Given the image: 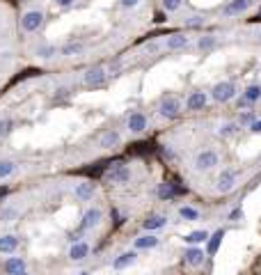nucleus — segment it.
Segmentation results:
<instances>
[{"label":"nucleus","mask_w":261,"mask_h":275,"mask_svg":"<svg viewBox=\"0 0 261 275\" xmlns=\"http://www.w3.org/2000/svg\"><path fill=\"white\" fill-rule=\"evenodd\" d=\"M128 179H131V170H128L121 161H115V163L108 165V170H106V182L108 183L121 186V183H126Z\"/></svg>","instance_id":"f257e3e1"},{"label":"nucleus","mask_w":261,"mask_h":275,"mask_svg":"<svg viewBox=\"0 0 261 275\" xmlns=\"http://www.w3.org/2000/svg\"><path fill=\"white\" fill-rule=\"evenodd\" d=\"M218 163H220V156L215 154L213 149H204V152H200V154L195 156V168L200 170V172L213 170Z\"/></svg>","instance_id":"f03ea898"},{"label":"nucleus","mask_w":261,"mask_h":275,"mask_svg":"<svg viewBox=\"0 0 261 275\" xmlns=\"http://www.w3.org/2000/svg\"><path fill=\"white\" fill-rule=\"evenodd\" d=\"M211 96H213L215 101H220V103H225V101H232L236 96V85L229 81H222V83H215L213 90H211Z\"/></svg>","instance_id":"7ed1b4c3"},{"label":"nucleus","mask_w":261,"mask_h":275,"mask_svg":"<svg viewBox=\"0 0 261 275\" xmlns=\"http://www.w3.org/2000/svg\"><path fill=\"white\" fill-rule=\"evenodd\" d=\"M236 182H238V172L236 170H222V175L215 182V190L218 193H232L236 188Z\"/></svg>","instance_id":"20e7f679"},{"label":"nucleus","mask_w":261,"mask_h":275,"mask_svg":"<svg viewBox=\"0 0 261 275\" xmlns=\"http://www.w3.org/2000/svg\"><path fill=\"white\" fill-rule=\"evenodd\" d=\"M183 106H181V101L176 96H168V99H163V103L158 106V113L161 117H168V120H174V117H179Z\"/></svg>","instance_id":"39448f33"},{"label":"nucleus","mask_w":261,"mask_h":275,"mask_svg":"<svg viewBox=\"0 0 261 275\" xmlns=\"http://www.w3.org/2000/svg\"><path fill=\"white\" fill-rule=\"evenodd\" d=\"M106 69L103 67H92L87 69L85 76H83V81H85V85H89V88H99V85H103L106 83Z\"/></svg>","instance_id":"423d86ee"},{"label":"nucleus","mask_w":261,"mask_h":275,"mask_svg":"<svg viewBox=\"0 0 261 275\" xmlns=\"http://www.w3.org/2000/svg\"><path fill=\"white\" fill-rule=\"evenodd\" d=\"M41 23H44V14L41 12H28V14H23V19H21V28H23L26 32L39 30Z\"/></svg>","instance_id":"0eeeda50"},{"label":"nucleus","mask_w":261,"mask_h":275,"mask_svg":"<svg viewBox=\"0 0 261 275\" xmlns=\"http://www.w3.org/2000/svg\"><path fill=\"white\" fill-rule=\"evenodd\" d=\"M126 126L131 133H142V131L147 128V117L142 113H131L126 120Z\"/></svg>","instance_id":"6e6552de"},{"label":"nucleus","mask_w":261,"mask_h":275,"mask_svg":"<svg viewBox=\"0 0 261 275\" xmlns=\"http://www.w3.org/2000/svg\"><path fill=\"white\" fill-rule=\"evenodd\" d=\"M87 255H89V243L85 241H76L69 248V259L71 262H83V259H87Z\"/></svg>","instance_id":"1a4fd4ad"},{"label":"nucleus","mask_w":261,"mask_h":275,"mask_svg":"<svg viewBox=\"0 0 261 275\" xmlns=\"http://www.w3.org/2000/svg\"><path fill=\"white\" fill-rule=\"evenodd\" d=\"M103 214H101V209H87L85 215H83V222H81V229H94L96 225L101 222Z\"/></svg>","instance_id":"9d476101"},{"label":"nucleus","mask_w":261,"mask_h":275,"mask_svg":"<svg viewBox=\"0 0 261 275\" xmlns=\"http://www.w3.org/2000/svg\"><path fill=\"white\" fill-rule=\"evenodd\" d=\"M135 262H138V255L128 250V252H121L119 257H115V259H113V269L115 271H124V269H128V266H133Z\"/></svg>","instance_id":"9b49d317"},{"label":"nucleus","mask_w":261,"mask_h":275,"mask_svg":"<svg viewBox=\"0 0 261 275\" xmlns=\"http://www.w3.org/2000/svg\"><path fill=\"white\" fill-rule=\"evenodd\" d=\"M183 264H186V266H193V269L202 266V264H204V250H200V248H188L186 255H183Z\"/></svg>","instance_id":"f8f14e48"},{"label":"nucleus","mask_w":261,"mask_h":275,"mask_svg":"<svg viewBox=\"0 0 261 275\" xmlns=\"http://www.w3.org/2000/svg\"><path fill=\"white\" fill-rule=\"evenodd\" d=\"M2 269H5L7 275H19L26 271V259H23V257H9V259L2 264Z\"/></svg>","instance_id":"ddd939ff"},{"label":"nucleus","mask_w":261,"mask_h":275,"mask_svg":"<svg viewBox=\"0 0 261 275\" xmlns=\"http://www.w3.org/2000/svg\"><path fill=\"white\" fill-rule=\"evenodd\" d=\"M181 193H186V188H179V186H174V183H170V182H165V183L158 186V197H161V200H174V197L181 195Z\"/></svg>","instance_id":"4468645a"},{"label":"nucleus","mask_w":261,"mask_h":275,"mask_svg":"<svg viewBox=\"0 0 261 275\" xmlns=\"http://www.w3.org/2000/svg\"><path fill=\"white\" fill-rule=\"evenodd\" d=\"M208 103V96L204 92H190V96L186 99V108L188 110H202Z\"/></svg>","instance_id":"2eb2a0df"},{"label":"nucleus","mask_w":261,"mask_h":275,"mask_svg":"<svg viewBox=\"0 0 261 275\" xmlns=\"http://www.w3.org/2000/svg\"><path fill=\"white\" fill-rule=\"evenodd\" d=\"M94 183L92 182H81V183H76V197L81 202H87V200H92L94 197Z\"/></svg>","instance_id":"dca6fc26"},{"label":"nucleus","mask_w":261,"mask_h":275,"mask_svg":"<svg viewBox=\"0 0 261 275\" xmlns=\"http://www.w3.org/2000/svg\"><path fill=\"white\" fill-rule=\"evenodd\" d=\"M119 142H121V135L117 133V131H113V128H110V131H106V133L101 135L99 145H101L103 149H113V147H117Z\"/></svg>","instance_id":"f3484780"},{"label":"nucleus","mask_w":261,"mask_h":275,"mask_svg":"<svg viewBox=\"0 0 261 275\" xmlns=\"http://www.w3.org/2000/svg\"><path fill=\"white\" fill-rule=\"evenodd\" d=\"M135 250H151V248H156L158 245V236H154V234H142V236H138L135 239Z\"/></svg>","instance_id":"a211bd4d"},{"label":"nucleus","mask_w":261,"mask_h":275,"mask_svg":"<svg viewBox=\"0 0 261 275\" xmlns=\"http://www.w3.org/2000/svg\"><path fill=\"white\" fill-rule=\"evenodd\" d=\"M250 5H252V0H234V2H229V5L222 9V14H225V16H234V14L245 12Z\"/></svg>","instance_id":"6ab92c4d"},{"label":"nucleus","mask_w":261,"mask_h":275,"mask_svg":"<svg viewBox=\"0 0 261 275\" xmlns=\"http://www.w3.org/2000/svg\"><path fill=\"white\" fill-rule=\"evenodd\" d=\"M165 225H168V218H165V215H149L147 220L142 222V227L147 229V232H156V229H163L165 227Z\"/></svg>","instance_id":"aec40b11"},{"label":"nucleus","mask_w":261,"mask_h":275,"mask_svg":"<svg viewBox=\"0 0 261 275\" xmlns=\"http://www.w3.org/2000/svg\"><path fill=\"white\" fill-rule=\"evenodd\" d=\"M16 248H19V236H14V234L0 236V252L9 255V252H14Z\"/></svg>","instance_id":"412c9836"},{"label":"nucleus","mask_w":261,"mask_h":275,"mask_svg":"<svg viewBox=\"0 0 261 275\" xmlns=\"http://www.w3.org/2000/svg\"><path fill=\"white\" fill-rule=\"evenodd\" d=\"M222 239H225V229H218L215 234H211L208 236V245H206V252L208 255H215L218 252V248H220V243H222Z\"/></svg>","instance_id":"4be33fe9"},{"label":"nucleus","mask_w":261,"mask_h":275,"mask_svg":"<svg viewBox=\"0 0 261 275\" xmlns=\"http://www.w3.org/2000/svg\"><path fill=\"white\" fill-rule=\"evenodd\" d=\"M188 44H190V39H188L186 34H172V37H168V51H181Z\"/></svg>","instance_id":"5701e85b"},{"label":"nucleus","mask_w":261,"mask_h":275,"mask_svg":"<svg viewBox=\"0 0 261 275\" xmlns=\"http://www.w3.org/2000/svg\"><path fill=\"white\" fill-rule=\"evenodd\" d=\"M208 232L206 229H197V232H190V234H186L183 236V241L188 243V245H197V243H204V241H208Z\"/></svg>","instance_id":"b1692460"},{"label":"nucleus","mask_w":261,"mask_h":275,"mask_svg":"<svg viewBox=\"0 0 261 275\" xmlns=\"http://www.w3.org/2000/svg\"><path fill=\"white\" fill-rule=\"evenodd\" d=\"M241 99L248 101V103H255V101H259L261 99V85H250V88H245V92H243Z\"/></svg>","instance_id":"393cba45"},{"label":"nucleus","mask_w":261,"mask_h":275,"mask_svg":"<svg viewBox=\"0 0 261 275\" xmlns=\"http://www.w3.org/2000/svg\"><path fill=\"white\" fill-rule=\"evenodd\" d=\"M14 170H16V163L9 158H0V179H7L9 175H14Z\"/></svg>","instance_id":"a878e982"},{"label":"nucleus","mask_w":261,"mask_h":275,"mask_svg":"<svg viewBox=\"0 0 261 275\" xmlns=\"http://www.w3.org/2000/svg\"><path fill=\"white\" fill-rule=\"evenodd\" d=\"M37 55H39L41 60H51V58H55V55H58V46H53V44L39 46V48H37Z\"/></svg>","instance_id":"bb28decb"},{"label":"nucleus","mask_w":261,"mask_h":275,"mask_svg":"<svg viewBox=\"0 0 261 275\" xmlns=\"http://www.w3.org/2000/svg\"><path fill=\"white\" fill-rule=\"evenodd\" d=\"M236 131H238V124H234V122H227V124H222V126L218 128V135H220V138H232Z\"/></svg>","instance_id":"cd10ccee"},{"label":"nucleus","mask_w":261,"mask_h":275,"mask_svg":"<svg viewBox=\"0 0 261 275\" xmlns=\"http://www.w3.org/2000/svg\"><path fill=\"white\" fill-rule=\"evenodd\" d=\"M179 215L183 218V220H197V218H200V211H197V209H193V207H181L179 209Z\"/></svg>","instance_id":"c85d7f7f"},{"label":"nucleus","mask_w":261,"mask_h":275,"mask_svg":"<svg viewBox=\"0 0 261 275\" xmlns=\"http://www.w3.org/2000/svg\"><path fill=\"white\" fill-rule=\"evenodd\" d=\"M16 215H19V209H16V207H5L2 211H0V220H2V222H12Z\"/></svg>","instance_id":"c756f323"},{"label":"nucleus","mask_w":261,"mask_h":275,"mask_svg":"<svg viewBox=\"0 0 261 275\" xmlns=\"http://www.w3.org/2000/svg\"><path fill=\"white\" fill-rule=\"evenodd\" d=\"M78 53H83L81 41H71V44H67V46L62 48V55H78Z\"/></svg>","instance_id":"7c9ffc66"},{"label":"nucleus","mask_w":261,"mask_h":275,"mask_svg":"<svg viewBox=\"0 0 261 275\" xmlns=\"http://www.w3.org/2000/svg\"><path fill=\"white\" fill-rule=\"evenodd\" d=\"M197 46H200L202 51H206V48H213V46H215V37H213V34H206V37H202Z\"/></svg>","instance_id":"2f4dec72"},{"label":"nucleus","mask_w":261,"mask_h":275,"mask_svg":"<svg viewBox=\"0 0 261 275\" xmlns=\"http://www.w3.org/2000/svg\"><path fill=\"white\" fill-rule=\"evenodd\" d=\"M12 120H0V138H5V135H9V131H12Z\"/></svg>","instance_id":"473e14b6"},{"label":"nucleus","mask_w":261,"mask_h":275,"mask_svg":"<svg viewBox=\"0 0 261 275\" xmlns=\"http://www.w3.org/2000/svg\"><path fill=\"white\" fill-rule=\"evenodd\" d=\"M163 7H165V12H174L181 7V0H163Z\"/></svg>","instance_id":"72a5a7b5"},{"label":"nucleus","mask_w":261,"mask_h":275,"mask_svg":"<svg viewBox=\"0 0 261 275\" xmlns=\"http://www.w3.org/2000/svg\"><path fill=\"white\" fill-rule=\"evenodd\" d=\"M202 23H204V19H202V16H190V19L186 21V26H188V28H200Z\"/></svg>","instance_id":"f704fd0d"},{"label":"nucleus","mask_w":261,"mask_h":275,"mask_svg":"<svg viewBox=\"0 0 261 275\" xmlns=\"http://www.w3.org/2000/svg\"><path fill=\"white\" fill-rule=\"evenodd\" d=\"M250 133H261V120H255L250 124Z\"/></svg>","instance_id":"c9c22d12"},{"label":"nucleus","mask_w":261,"mask_h":275,"mask_svg":"<svg viewBox=\"0 0 261 275\" xmlns=\"http://www.w3.org/2000/svg\"><path fill=\"white\" fill-rule=\"evenodd\" d=\"M119 2H121V7H135L140 0H119Z\"/></svg>","instance_id":"e433bc0d"},{"label":"nucleus","mask_w":261,"mask_h":275,"mask_svg":"<svg viewBox=\"0 0 261 275\" xmlns=\"http://www.w3.org/2000/svg\"><path fill=\"white\" fill-rule=\"evenodd\" d=\"M74 2V0H55V5H60V7H69Z\"/></svg>","instance_id":"4c0bfd02"},{"label":"nucleus","mask_w":261,"mask_h":275,"mask_svg":"<svg viewBox=\"0 0 261 275\" xmlns=\"http://www.w3.org/2000/svg\"><path fill=\"white\" fill-rule=\"evenodd\" d=\"M76 275H89V273H87V271H81V273H76Z\"/></svg>","instance_id":"58836bf2"},{"label":"nucleus","mask_w":261,"mask_h":275,"mask_svg":"<svg viewBox=\"0 0 261 275\" xmlns=\"http://www.w3.org/2000/svg\"><path fill=\"white\" fill-rule=\"evenodd\" d=\"M19 275H30V273H28V271H23V273H19Z\"/></svg>","instance_id":"ea45409f"},{"label":"nucleus","mask_w":261,"mask_h":275,"mask_svg":"<svg viewBox=\"0 0 261 275\" xmlns=\"http://www.w3.org/2000/svg\"><path fill=\"white\" fill-rule=\"evenodd\" d=\"M257 19H259V21H261V9H259V16H257Z\"/></svg>","instance_id":"a19ab883"},{"label":"nucleus","mask_w":261,"mask_h":275,"mask_svg":"<svg viewBox=\"0 0 261 275\" xmlns=\"http://www.w3.org/2000/svg\"><path fill=\"white\" fill-rule=\"evenodd\" d=\"M259 41H261V32H259Z\"/></svg>","instance_id":"79ce46f5"}]
</instances>
